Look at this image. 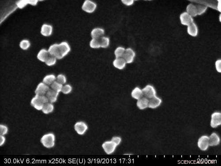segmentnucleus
Instances as JSON below:
<instances>
[{"mask_svg":"<svg viewBox=\"0 0 221 166\" xmlns=\"http://www.w3.org/2000/svg\"><path fill=\"white\" fill-rule=\"evenodd\" d=\"M74 130L77 134L80 135H84L87 130V125L83 121L77 122L74 125Z\"/></svg>","mask_w":221,"mask_h":166,"instance_id":"6e6552de","label":"nucleus"},{"mask_svg":"<svg viewBox=\"0 0 221 166\" xmlns=\"http://www.w3.org/2000/svg\"><path fill=\"white\" fill-rule=\"evenodd\" d=\"M59 94V93L56 92L52 89H50L47 92L45 95L48 99L49 102L53 103L57 101Z\"/></svg>","mask_w":221,"mask_h":166,"instance_id":"dca6fc26","label":"nucleus"},{"mask_svg":"<svg viewBox=\"0 0 221 166\" xmlns=\"http://www.w3.org/2000/svg\"><path fill=\"white\" fill-rule=\"evenodd\" d=\"M197 9V15H201L205 13L207 9V7L202 5H198L196 6Z\"/></svg>","mask_w":221,"mask_h":166,"instance_id":"2f4dec72","label":"nucleus"},{"mask_svg":"<svg viewBox=\"0 0 221 166\" xmlns=\"http://www.w3.org/2000/svg\"><path fill=\"white\" fill-rule=\"evenodd\" d=\"M122 2L124 5L127 6H132L134 4V0H122Z\"/></svg>","mask_w":221,"mask_h":166,"instance_id":"ea45409f","label":"nucleus"},{"mask_svg":"<svg viewBox=\"0 0 221 166\" xmlns=\"http://www.w3.org/2000/svg\"><path fill=\"white\" fill-rule=\"evenodd\" d=\"M187 32L188 34L192 36L195 37L198 33V28L197 25L194 22L188 26Z\"/></svg>","mask_w":221,"mask_h":166,"instance_id":"412c9836","label":"nucleus"},{"mask_svg":"<svg viewBox=\"0 0 221 166\" xmlns=\"http://www.w3.org/2000/svg\"><path fill=\"white\" fill-rule=\"evenodd\" d=\"M136 53L134 50L131 48H128L126 49L123 58L125 60L127 63H131L133 62Z\"/></svg>","mask_w":221,"mask_h":166,"instance_id":"1a4fd4ad","label":"nucleus"},{"mask_svg":"<svg viewBox=\"0 0 221 166\" xmlns=\"http://www.w3.org/2000/svg\"><path fill=\"white\" fill-rule=\"evenodd\" d=\"M221 125V113L220 112H215L211 114V126L213 128H216Z\"/></svg>","mask_w":221,"mask_h":166,"instance_id":"20e7f679","label":"nucleus"},{"mask_svg":"<svg viewBox=\"0 0 221 166\" xmlns=\"http://www.w3.org/2000/svg\"><path fill=\"white\" fill-rule=\"evenodd\" d=\"M6 142V138L4 136L0 135V146H2Z\"/></svg>","mask_w":221,"mask_h":166,"instance_id":"a19ab883","label":"nucleus"},{"mask_svg":"<svg viewBox=\"0 0 221 166\" xmlns=\"http://www.w3.org/2000/svg\"><path fill=\"white\" fill-rule=\"evenodd\" d=\"M104 34V30L100 28H94L91 32V35L92 38H101L103 36Z\"/></svg>","mask_w":221,"mask_h":166,"instance_id":"6ab92c4d","label":"nucleus"},{"mask_svg":"<svg viewBox=\"0 0 221 166\" xmlns=\"http://www.w3.org/2000/svg\"><path fill=\"white\" fill-rule=\"evenodd\" d=\"M54 109V105L52 103L49 102L44 104L42 110L44 114H47L52 113Z\"/></svg>","mask_w":221,"mask_h":166,"instance_id":"393cba45","label":"nucleus"},{"mask_svg":"<svg viewBox=\"0 0 221 166\" xmlns=\"http://www.w3.org/2000/svg\"><path fill=\"white\" fill-rule=\"evenodd\" d=\"M111 140L112 142H114L117 146H118L121 142L122 139L121 137H112Z\"/></svg>","mask_w":221,"mask_h":166,"instance_id":"4c0bfd02","label":"nucleus"},{"mask_svg":"<svg viewBox=\"0 0 221 166\" xmlns=\"http://www.w3.org/2000/svg\"><path fill=\"white\" fill-rule=\"evenodd\" d=\"M126 49L123 47H119L115 51V55L116 58H123Z\"/></svg>","mask_w":221,"mask_h":166,"instance_id":"bb28decb","label":"nucleus"},{"mask_svg":"<svg viewBox=\"0 0 221 166\" xmlns=\"http://www.w3.org/2000/svg\"><path fill=\"white\" fill-rule=\"evenodd\" d=\"M149 99L145 97H142L138 100L137 106L141 110L146 109L149 106Z\"/></svg>","mask_w":221,"mask_h":166,"instance_id":"f3484780","label":"nucleus"},{"mask_svg":"<svg viewBox=\"0 0 221 166\" xmlns=\"http://www.w3.org/2000/svg\"><path fill=\"white\" fill-rule=\"evenodd\" d=\"M56 61H57V58H55L54 56L50 55L45 62L46 65L48 66H52L55 65L56 63Z\"/></svg>","mask_w":221,"mask_h":166,"instance_id":"7c9ffc66","label":"nucleus"},{"mask_svg":"<svg viewBox=\"0 0 221 166\" xmlns=\"http://www.w3.org/2000/svg\"><path fill=\"white\" fill-rule=\"evenodd\" d=\"M220 143V138L216 133H212L209 137V146H216Z\"/></svg>","mask_w":221,"mask_h":166,"instance_id":"4468645a","label":"nucleus"},{"mask_svg":"<svg viewBox=\"0 0 221 166\" xmlns=\"http://www.w3.org/2000/svg\"><path fill=\"white\" fill-rule=\"evenodd\" d=\"M90 46L93 49H99L101 48L100 45V39L92 38L90 42Z\"/></svg>","mask_w":221,"mask_h":166,"instance_id":"c85d7f7f","label":"nucleus"},{"mask_svg":"<svg viewBox=\"0 0 221 166\" xmlns=\"http://www.w3.org/2000/svg\"><path fill=\"white\" fill-rule=\"evenodd\" d=\"M218 9L219 11L221 12V1H219L218 6Z\"/></svg>","mask_w":221,"mask_h":166,"instance_id":"79ce46f5","label":"nucleus"},{"mask_svg":"<svg viewBox=\"0 0 221 166\" xmlns=\"http://www.w3.org/2000/svg\"><path fill=\"white\" fill-rule=\"evenodd\" d=\"M49 102L48 99L45 95H35L31 101V104L38 110L42 109L43 106L46 103Z\"/></svg>","mask_w":221,"mask_h":166,"instance_id":"f257e3e1","label":"nucleus"},{"mask_svg":"<svg viewBox=\"0 0 221 166\" xmlns=\"http://www.w3.org/2000/svg\"><path fill=\"white\" fill-rule=\"evenodd\" d=\"M55 138L54 134L50 133L44 135L40 140L41 143L46 148L54 147L55 145Z\"/></svg>","mask_w":221,"mask_h":166,"instance_id":"f03ea898","label":"nucleus"},{"mask_svg":"<svg viewBox=\"0 0 221 166\" xmlns=\"http://www.w3.org/2000/svg\"><path fill=\"white\" fill-rule=\"evenodd\" d=\"M50 89L48 85L44 83H41L38 85L36 88L35 94L36 95H46V93Z\"/></svg>","mask_w":221,"mask_h":166,"instance_id":"ddd939ff","label":"nucleus"},{"mask_svg":"<svg viewBox=\"0 0 221 166\" xmlns=\"http://www.w3.org/2000/svg\"><path fill=\"white\" fill-rule=\"evenodd\" d=\"M56 81L63 85L66 82V78L65 75L62 74H59L56 78Z\"/></svg>","mask_w":221,"mask_h":166,"instance_id":"c9c22d12","label":"nucleus"},{"mask_svg":"<svg viewBox=\"0 0 221 166\" xmlns=\"http://www.w3.org/2000/svg\"><path fill=\"white\" fill-rule=\"evenodd\" d=\"M126 62L123 58H116L113 62V65L115 68L122 70L125 67Z\"/></svg>","mask_w":221,"mask_h":166,"instance_id":"a211bd4d","label":"nucleus"},{"mask_svg":"<svg viewBox=\"0 0 221 166\" xmlns=\"http://www.w3.org/2000/svg\"><path fill=\"white\" fill-rule=\"evenodd\" d=\"M100 41L101 47L102 48H107L110 44V40L107 37H102L100 39Z\"/></svg>","mask_w":221,"mask_h":166,"instance_id":"cd10ccee","label":"nucleus"},{"mask_svg":"<svg viewBox=\"0 0 221 166\" xmlns=\"http://www.w3.org/2000/svg\"><path fill=\"white\" fill-rule=\"evenodd\" d=\"M131 95L134 99L139 100L143 97V91L140 88L136 87L132 91Z\"/></svg>","mask_w":221,"mask_h":166,"instance_id":"5701e85b","label":"nucleus"},{"mask_svg":"<svg viewBox=\"0 0 221 166\" xmlns=\"http://www.w3.org/2000/svg\"><path fill=\"white\" fill-rule=\"evenodd\" d=\"M215 68L217 71L219 73H221V60L219 59L215 62Z\"/></svg>","mask_w":221,"mask_h":166,"instance_id":"58836bf2","label":"nucleus"},{"mask_svg":"<svg viewBox=\"0 0 221 166\" xmlns=\"http://www.w3.org/2000/svg\"><path fill=\"white\" fill-rule=\"evenodd\" d=\"M117 146L111 140L105 141L102 145V148L104 149L105 153L108 155L113 153Z\"/></svg>","mask_w":221,"mask_h":166,"instance_id":"423d86ee","label":"nucleus"},{"mask_svg":"<svg viewBox=\"0 0 221 166\" xmlns=\"http://www.w3.org/2000/svg\"><path fill=\"white\" fill-rule=\"evenodd\" d=\"M51 88L52 90L56 91V92L59 93L62 91V89L63 86L61 84L59 83L57 81H55L51 85Z\"/></svg>","mask_w":221,"mask_h":166,"instance_id":"c756f323","label":"nucleus"},{"mask_svg":"<svg viewBox=\"0 0 221 166\" xmlns=\"http://www.w3.org/2000/svg\"><path fill=\"white\" fill-rule=\"evenodd\" d=\"M59 48L60 54L62 57H65L70 51V47L66 42H62L59 44Z\"/></svg>","mask_w":221,"mask_h":166,"instance_id":"f8f14e48","label":"nucleus"},{"mask_svg":"<svg viewBox=\"0 0 221 166\" xmlns=\"http://www.w3.org/2000/svg\"><path fill=\"white\" fill-rule=\"evenodd\" d=\"M186 10H187V13H189L190 16L195 17L198 15L196 6L193 4H190L188 5Z\"/></svg>","mask_w":221,"mask_h":166,"instance_id":"b1692460","label":"nucleus"},{"mask_svg":"<svg viewBox=\"0 0 221 166\" xmlns=\"http://www.w3.org/2000/svg\"><path fill=\"white\" fill-rule=\"evenodd\" d=\"M72 91V87L70 85L67 84L63 86L62 89V92L65 95L69 94Z\"/></svg>","mask_w":221,"mask_h":166,"instance_id":"f704fd0d","label":"nucleus"},{"mask_svg":"<svg viewBox=\"0 0 221 166\" xmlns=\"http://www.w3.org/2000/svg\"><path fill=\"white\" fill-rule=\"evenodd\" d=\"M48 51L50 55L54 56L55 58H57V59H62V57L59 52V44H55L52 45L49 48Z\"/></svg>","mask_w":221,"mask_h":166,"instance_id":"9d476101","label":"nucleus"},{"mask_svg":"<svg viewBox=\"0 0 221 166\" xmlns=\"http://www.w3.org/2000/svg\"><path fill=\"white\" fill-rule=\"evenodd\" d=\"M56 77L55 75L53 74H49L46 76L43 79V83H44L46 85H51L56 80Z\"/></svg>","mask_w":221,"mask_h":166,"instance_id":"a878e982","label":"nucleus"},{"mask_svg":"<svg viewBox=\"0 0 221 166\" xmlns=\"http://www.w3.org/2000/svg\"><path fill=\"white\" fill-rule=\"evenodd\" d=\"M143 96L146 98L150 99L156 96V91L153 86L150 85L146 86L143 90Z\"/></svg>","mask_w":221,"mask_h":166,"instance_id":"0eeeda50","label":"nucleus"},{"mask_svg":"<svg viewBox=\"0 0 221 166\" xmlns=\"http://www.w3.org/2000/svg\"><path fill=\"white\" fill-rule=\"evenodd\" d=\"M37 3V1H21L17 3V6L20 8H23L24 6H26L27 4H31L32 5H35Z\"/></svg>","mask_w":221,"mask_h":166,"instance_id":"473e14b6","label":"nucleus"},{"mask_svg":"<svg viewBox=\"0 0 221 166\" xmlns=\"http://www.w3.org/2000/svg\"><path fill=\"white\" fill-rule=\"evenodd\" d=\"M49 54L48 51L45 49H42L39 52L37 55V58L39 60L43 62H45L46 60L49 57Z\"/></svg>","mask_w":221,"mask_h":166,"instance_id":"4be33fe9","label":"nucleus"},{"mask_svg":"<svg viewBox=\"0 0 221 166\" xmlns=\"http://www.w3.org/2000/svg\"><path fill=\"white\" fill-rule=\"evenodd\" d=\"M52 31L53 28L52 25L45 23L42 26L41 33L45 36H49L52 35Z\"/></svg>","mask_w":221,"mask_h":166,"instance_id":"aec40b11","label":"nucleus"},{"mask_svg":"<svg viewBox=\"0 0 221 166\" xmlns=\"http://www.w3.org/2000/svg\"><path fill=\"white\" fill-rule=\"evenodd\" d=\"M161 103H162V100L159 97L155 96L149 99L148 107L154 109L159 107Z\"/></svg>","mask_w":221,"mask_h":166,"instance_id":"2eb2a0df","label":"nucleus"},{"mask_svg":"<svg viewBox=\"0 0 221 166\" xmlns=\"http://www.w3.org/2000/svg\"><path fill=\"white\" fill-rule=\"evenodd\" d=\"M197 145L200 150L202 151L207 150L209 147L208 136L203 135L199 137L197 142Z\"/></svg>","mask_w":221,"mask_h":166,"instance_id":"7ed1b4c3","label":"nucleus"},{"mask_svg":"<svg viewBox=\"0 0 221 166\" xmlns=\"http://www.w3.org/2000/svg\"><path fill=\"white\" fill-rule=\"evenodd\" d=\"M180 20L183 25L189 26V24L193 22V19L192 16L187 13L184 12L180 15Z\"/></svg>","mask_w":221,"mask_h":166,"instance_id":"9b49d317","label":"nucleus"},{"mask_svg":"<svg viewBox=\"0 0 221 166\" xmlns=\"http://www.w3.org/2000/svg\"><path fill=\"white\" fill-rule=\"evenodd\" d=\"M97 4L90 0H86L82 6V9L86 13H91L94 12L97 8Z\"/></svg>","mask_w":221,"mask_h":166,"instance_id":"39448f33","label":"nucleus"},{"mask_svg":"<svg viewBox=\"0 0 221 166\" xmlns=\"http://www.w3.org/2000/svg\"><path fill=\"white\" fill-rule=\"evenodd\" d=\"M8 132V128L6 126L3 125H0V135L4 136L7 134Z\"/></svg>","mask_w":221,"mask_h":166,"instance_id":"e433bc0d","label":"nucleus"},{"mask_svg":"<svg viewBox=\"0 0 221 166\" xmlns=\"http://www.w3.org/2000/svg\"><path fill=\"white\" fill-rule=\"evenodd\" d=\"M31 44L29 41L27 40H23L20 42V46L23 50H27L30 47Z\"/></svg>","mask_w":221,"mask_h":166,"instance_id":"72a5a7b5","label":"nucleus"}]
</instances>
